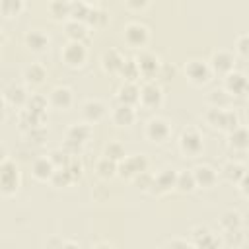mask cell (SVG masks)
I'll use <instances>...</instances> for the list:
<instances>
[{"label": "cell", "instance_id": "cell-1", "mask_svg": "<svg viewBox=\"0 0 249 249\" xmlns=\"http://www.w3.org/2000/svg\"><path fill=\"white\" fill-rule=\"evenodd\" d=\"M202 119L210 128L222 130V132H230L235 126H239V115L230 107L222 109V107H210L208 105V109L204 111Z\"/></svg>", "mask_w": 249, "mask_h": 249}, {"label": "cell", "instance_id": "cell-2", "mask_svg": "<svg viewBox=\"0 0 249 249\" xmlns=\"http://www.w3.org/2000/svg\"><path fill=\"white\" fill-rule=\"evenodd\" d=\"M179 150L185 158H196L202 154L204 148V136L196 126H187L183 128V132L179 134Z\"/></svg>", "mask_w": 249, "mask_h": 249}, {"label": "cell", "instance_id": "cell-3", "mask_svg": "<svg viewBox=\"0 0 249 249\" xmlns=\"http://www.w3.org/2000/svg\"><path fill=\"white\" fill-rule=\"evenodd\" d=\"M163 103V91L161 86L156 84L154 80H146L140 88H138V105L146 111H154L160 109Z\"/></svg>", "mask_w": 249, "mask_h": 249}, {"label": "cell", "instance_id": "cell-4", "mask_svg": "<svg viewBox=\"0 0 249 249\" xmlns=\"http://www.w3.org/2000/svg\"><path fill=\"white\" fill-rule=\"evenodd\" d=\"M19 189V169L8 158L0 163V196H14Z\"/></svg>", "mask_w": 249, "mask_h": 249}, {"label": "cell", "instance_id": "cell-5", "mask_svg": "<svg viewBox=\"0 0 249 249\" xmlns=\"http://www.w3.org/2000/svg\"><path fill=\"white\" fill-rule=\"evenodd\" d=\"M60 60L68 68H74V70L82 68L88 60V49H86L84 41H68L60 49Z\"/></svg>", "mask_w": 249, "mask_h": 249}, {"label": "cell", "instance_id": "cell-6", "mask_svg": "<svg viewBox=\"0 0 249 249\" xmlns=\"http://www.w3.org/2000/svg\"><path fill=\"white\" fill-rule=\"evenodd\" d=\"M171 123L165 119V117H152L148 119L146 123V128H144V134L150 142L154 144H165L169 138H171Z\"/></svg>", "mask_w": 249, "mask_h": 249}, {"label": "cell", "instance_id": "cell-7", "mask_svg": "<svg viewBox=\"0 0 249 249\" xmlns=\"http://www.w3.org/2000/svg\"><path fill=\"white\" fill-rule=\"evenodd\" d=\"M123 37L128 47L142 51L150 43V29H148V25H144L140 21H128L123 27Z\"/></svg>", "mask_w": 249, "mask_h": 249}, {"label": "cell", "instance_id": "cell-8", "mask_svg": "<svg viewBox=\"0 0 249 249\" xmlns=\"http://www.w3.org/2000/svg\"><path fill=\"white\" fill-rule=\"evenodd\" d=\"M183 72H185V78L193 84V86H204L210 82L212 78V70L208 66L206 60H200V58H191L185 62L183 66Z\"/></svg>", "mask_w": 249, "mask_h": 249}, {"label": "cell", "instance_id": "cell-9", "mask_svg": "<svg viewBox=\"0 0 249 249\" xmlns=\"http://www.w3.org/2000/svg\"><path fill=\"white\" fill-rule=\"evenodd\" d=\"M144 169H148V158L144 154L124 156L121 161H117V175L126 181H130L136 173H140Z\"/></svg>", "mask_w": 249, "mask_h": 249}, {"label": "cell", "instance_id": "cell-10", "mask_svg": "<svg viewBox=\"0 0 249 249\" xmlns=\"http://www.w3.org/2000/svg\"><path fill=\"white\" fill-rule=\"evenodd\" d=\"M235 62H237V56L231 51L220 49V51H214L212 53V56L208 60V66H210L212 74L224 78L226 74H230L231 70H235Z\"/></svg>", "mask_w": 249, "mask_h": 249}, {"label": "cell", "instance_id": "cell-11", "mask_svg": "<svg viewBox=\"0 0 249 249\" xmlns=\"http://www.w3.org/2000/svg\"><path fill=\"white\" fill-rule=\"evenodd\" d=\"M134 60H136V66H138L140 78H144V80H156V78H158V72H160L161 60H160L154 53H150V51H144V49H142V51L134 56Z\"/></svg>", "mask_w": 249, "mask_h": 249}, {"label": "cell", "instance_id": "cell-12", "mask_svg": "<svg viewBox=\"0 0 249 249\" xmlns=\"http://www.w3.org/2000/svg\"><path fill=\"white\" fill-rule=\"evenodd\" d=\"M175 169H161L158 175H154L152 179V187H150V195L154 196H165L169 193L175 191Z\"/></svg>", "mask_w": 249, "mask_h": 249}, {"label": "cell", "instance_id": "cell-13", "mask_svg": "<svg viewBox=\"0 0 249 249\" xmlns=\"http://www.w3.org/2000/svg\"><path fill=\"white\" fill-rule=\"evenodd\" d=\"M107 105H105V101H101V99H86L84 103H82V121L84 123H88V124H97V123H101L105 117H107Z\"/></svg>", "mask_w": 249, "mask_h": 249}, {"label": "cell", "instance_id": "cell-14", "mask_svg": "<svg viewBox=\"0 0 249 249\" xmlns=\"http://www.w3.org/2000/svg\"><path fill=\"white\" fill-rule=\"evenodd\" d=\"M47 101H49V107H53L56 111H70L72 105H74V91L66 86L53 88Z\"/></svg>", "mask_w": 249, "mask_h": 249}, {"label": "cell", "instance_id": "cell-15", "mask_svg": "<svg viewBox=\"0 0 249 249\" xmlns=\"http://www.w3.org/2000/svg\"><path fill=\"white\" fill-rule=\"evenodd\" d=\"M224 89L231 95V97H243L249 89V82L245 78V74L231 70L230 74L224 76Z\"/></svg>", "mask_w": 249, "mask_h": 249}, {"label": "cell", "instance_id": "cell-16", "mask_svg": "<svg viewBox=\"0 0 249 249\" xmlns=\"http://www.w3.org/2000/svg\"><path fill=\"white\" fill-rule=\"evenodd\" d=\"M23 43L25 47L35 53V54H45L51 47V39L45 31H39V29H29L25 35H23Z\"/></svg>", "mask_w": 249, "mask_h": 249}, {"label": "cell", "instance_id": "cell-17", "mask_svg": "<svg viewBox=\"0 0 249 249\" xmlns=\"http://www.w3.org/2000/svg\"><path fill=\"white\" fill-rule=\"evenodd\" d=\"M53 173H54V163L51 161L49 156H41V158L33 160V163H31V175H33L35 181L49 183L51 177H53Z\"/></svg>", "mask_w": 249, "mask_h": 249}, {"label": "cell", "instance_id": "cell-18", "mask_svg": "<svg viewBox=\"0 0 249 249\" xmlns=\"http://www.w3.org/2000/svg\"><path fill=\"white\" fill-rule=\"evenodd\" d=\"M196 189H212L218 183V171L212 165H196L193 169Z\"/></svg>", "mask_w": 249, "mask_h": 249}, {"label": "cell", "instance_id": "cell-19", "mask_svg": "<svg viewBox=\"0 0 249 249\" xmlns=\"http://www.w3.org/2000/svg\"><path fill=\"white\" fill-rule=\"evenodd\" d=\"M111 121H113L115 126H132L136 123V109H134V105L119 103L111 111Z\"/></svg>", "mask_w": 249, "mask_h": 249}, {"label": "cell", "instance_id": "cell-20", "mask_svg": "<svg viewBox=\"0 0 249 249\" xmlns=\"http://www.w3.org/2000/svg\"><path fill=\"white\" fill-rule=\"evenodd\" d=\"M91 134H93V126L84 123V121L82 123H74V124H70L66 128V140L74 142V144H80V146H84L91 138Z\"/></svg>", "mask_w": 249, "mask_h": 249}, {"label": "cell", "instance_id": "cell-21", "mask_svg": "<svg viewBox=\"0 0 249 249\" xmlns=\"http://www.w3.org/2000/svg\"><path fill=\"white\" fill-rule=\"evenodd\" d=\"M123 60H124V56L117 49H107L101 54V70L109 76H115V74H119V70L123 66Z\"/></svg>", "mask_w": 249, "mask_h": 249}, {"label": "cell", "instance_id": "cell-22", "mask_svg": "<svg viewBox=\"0 0 249 249\" xmlns=\"http://www.w3.org/2000/svg\"><path fill=\"white\" fill-rule=\"evenodd\" d=\"M21 78H23L25 86L37 88V86H41L47 80V68L43 64H39V62H33V64H29V66L23 68Z\"/></svg>", "mask_w": 249, "mask_h": 249}, {"label": "cell", "instance_id": "cell-23", "mask_svg": "<svg viewBox=\"0 0 249 249\" xmlns=\"http://www.w3.org/2000/svg\"><path fill=\"white\" fill-rule=\"evenodd\" d=\"M193 235V247H202V249H210V247H218L220 239L208 230V228H193L191 231Z\"/></svg>", "mask_w": 249, "mask_h": 249}, {"label": "cell", "instance_id": "cell-24", "mask_svg": "<svg viewBox=\"0 0 249 249\" xmlns=\"http://www.w3.org/2000/svg\"><path fill=\"white\" fill-rule=\"evenodd\" d=\"M249 146V134L245 126H235L233 130L228 132V148L233 152H245Z\"/></svg>", "mask_w": 249, "mask_h": 249}, {"label": "cell", "instance_id": "cell-25", "mask_svg": "<svg viewBox=\"0 0 249 249\" xmlns=\"http://www.w3.org/2000/svg\"><path fill=\"white\" fill-rule=\"evenodd\" d=\"M64 33L68 37V41H84L89 33V27L84 21H76V19H66L64 21Z\"/></svg>", "mask_w": 249, "mask_h": 249}, {"label": "cell", "instance_id": "cell-26", "mask_svg": "<svg viewBox=\"0 0 249 249\" xmlns=\"http://www.w3.org/2000/svg\"><path fill=\"white\" fill-rule=\"evenodd\" d=\"M117 101L124 105H138V86L136 82H124L117 89Z\"/></svg>", "mask_w": 249, "mask_h": 249}, {"label": "cell", "instance_id": "cell-27", "mask_svg": "<svg viewBox=\"0 0 249 249\" xmlns=\"http://www.w3.org/2000/svg\"><path fill=\"white\" fill-rule=\"evenodd\" d=\"M196 189V183H195V177H193V169H179L177 175H175V191L183 193V195H189Z\"/></svg>", "mask_w": 249, "mask_h": 249}, {"label": "cell", "instance_id": "cell-28", "mask_svg": "<svg viewBox=\"0 0 249 249\" xmlns=\"http://www.w3.org/2000/svg\"><path fill=\"white\" fill-rule=\"evenodd\" d=\"M4 99H6V103H10V105H16V107H23L25 105V101H27V93H25V88L23 86H16V84H12V86H8L6 89H4Z\"/></svg>", "mask_w": 249, "mask_h": 249}, {"label": "cell", "instance_id": "cell-29", "mask_svg": "<svg viewBox=\"0 0 249 249\" xmlns=\"http://www.w3.org/2000/svg\"><path fill=\"white\" fill-rule=\"evenodd\" d=\"M70 4L72 0H51L49 2V14L54 21H66L70 19Z\"/></svg>", "mask_w": 249, "mask_h": 249}, {"label": "cell", "instance_id": "cell-30", "mask_svg": "<svg viewBox=\"0 0 249 249\" xmlns=\"http://www.w3.org/2000/svg\"><path fill=\"white\" fill-rule=\"evenodd\" d=\"M222 175L228 183L235 185L243 175H247V167H245V163H239V161H228L222 167Z\"/></svg>", "mask_w": 249, "mask_h": 249}, {"label": "cell", "instance_id": "cell-31", "mask_svg": "<svg viewBox=\"0 0 249 249\" xmlns=\"http://www.w3.org/2000/svg\"><path fill=\"white\" fill-rule=\"evenodd\" d=\"M241 214L237 210H226L222 212V216L218 218V226L222 231H233V230H239L241 228Z\"/></svg>", "mask_w": 249, "mask_h": 249}, {"label": "cell", "instance_id": "cell-32", "mask_svg": "<svg viewBox=\"0 0 249 249\" xmlns=\"http://www.w3.org/2000/svg\"><path fill=\"white\" fill-rule=\"evenodd\" d=\"M23 8H25L23 0H0V16L6 19H14L21 16Z\"/></svg>", "mask_w": 249, "mask_h": 249}, {"label": "cell", "instance_id": "cell-33", "mask_svg": "<svg viewBox=\"0 0 249 249\" xmlns=\"http://www.w3.org/2000/svg\"><path fill=\"white\" fill-rule=\"evenodd\" d=\"M95 173H97L99 179L109 181L111 177L117 175V161H113V160H109V158H105V156L99 158L97 163H95Z\"/></svg>", "mask_w": 249, "mask_h": 249}, {"label": "cell", "instance_id": "cell-34", "mask_svg": "<svg viewBox=\"0 0 249 249\" xmlns=\"http://www.w3.org/2000/svg\"><path fill=\"white\" fill-rule=\"evenodd\" d=\"M231 95L224 89V88H220V89H212V91H208V95H206V103L210 105V107H230L231 105Z\"/></svg>", "mask_w": 249, "mask_h": 249}, {"label": "cell", "instance_id": "cell-35", "mask_svg": "<svg viewBox=\"0 0 249 249\" xmlns=\"http://www.w3.org/2000/svg\"><path fill=\"white\" fill-rule=\"evenodd\" d=\"M107 21H109V14L105 10H101V8L91 6V10H89V14L86 18V25L93 27V29H101V27L107 25Z\"/></svg>", "mask_w": 249, "mask_h": 249}, {"label": "cell", "instance_id": "cell-36", "mask_svg": "<svg viewBox=\"0 0 249 249\" xmlns=\"http://www.w3.org/2000/svg\"><path fill=\"white\" fill-rule=\"evenodd\" d=\"M47 107H49L47 97H43L39 93L29 95L27 101H25V109L31 111V113H35V115H41V117H47Z\"/></svg>", "mask_w": 249, "mask_h": 249}, {"label": "cell", "instance_id": "cell-37", "mask_svg": "<svg viewBox=\"0 0 249 249\" xmlns=\"http://www.w3.org/2000/svg\"><path fill=\"white\" fill-rule=\"evenodd\" d=\"M89 10H91L89 2H86V0H72V4H70V19L86 23V18H88Z\"/></svg>", "mask_w": 249, "mask_h": 249}, {"label": "cell", "instance_id": "cell-38", "mask_svg": "<svg viewBox=\"0 0 249 249\" xmlns=\"http://www.w3.org/2000/svg\"><path fill=\"white\" fill-rule=\"evenodd\" d=\"M119 76H121L124 82H136V80H140V72H138L136 60H134V58H124V60H123V66H121V70H119Z\"/></svg>", "mask_w": 249, "mask_h": 249}, {"label": "cell", "instance_id": "cell-39", "mask_svg": "<svg viewBox=\"0 0 249 249\" xmlns=\"http://www.w3.org/2000/svg\"><path fill=\"white\" fill-rule=\"evenodd\" d=\"M49 183H51L53 187H56V189H62V187L72 185L74 179H72V175L68 173L66 167H54V173H53V177H51Z\"/></svg>", "mask_w": 249, "mask_h": 249}, {"label": "cell", "instance_id": "cell-40", "mask_svg": "<svg viewBox=\"0 0 249 249\" xmlns=\"http://www.w3.org/2000/svg\"><path fill=\"white\" fill-rule=\"evenodd\" d=\"M233 54L239 58H247L249 56V35L247 33H239L235 37V45H233Z\"/></svg>", "mask_w": 249, "mask_h": 249}, {"label": "cell", "instance_id": "cell-41", "mask_svg": "<svg viewBox=\"0 0 249 249\" xmlns=\"http://www.w3.org/2000/svg\"><path fill=\"white\" fill-rule=\"evenodd\" d=\"M103 156L113 160V161H121L126 156V152H124V146L121 142H109L105 146V150H103Z\"/></svg>", "mask_w": 249, "mask_h": 249}, {"label": "cell", "instance_id": "cell-42", "mask_svg": "<svg viewBox=\"0 0 249 249\" xmlns=\"http://www.w3.org/2000/svg\"><path fill=\"white\" fill-rule=\"evenodd\" d=\"M152 179H154V175H152L148 169H144V171L136 173V175H134L130 181L136 185V189H138V191L148 193V191H150V187H152Z\"/></svg>", "mask_w": 249, "mask_h": 249}, {"label": "cell", "instance_id": "cell-43", "mask_svg": "<svg viewBox=\"0 0 249 249\" xmlns=\"http://www.w3.org/2000/svg\"><path fill=\"white\" fill-rule=\"evenodd\" d=\"M47 138V128L45 126H31L25 128V140L29 144H43V140Z\"/></svg>", "mask_w": 249, "mask_h": 249}, {"label": "cell", "instance_id": "cell-44", "mask_svg": "<svg viewBox=\"0 0 249 249\" xmlns=\"http://www.w3.org/2000/svg\"><path fill=\"white\" fill-rule=\"evenodd\" d=\"M49 158H51V161L54 163V167H66L72 156L60 148V150H53V152L49 154Z\"/></svg>", "mask_w": 249, "mask_h": 249}, {"label": "cell", "instance_id": "cell-45", "mask_svg": "<svg viewBox=\"0 0 249 249\" xmlns=\"http://www.w3.org/2000/svg\"><path fill=\"white\" fill-rule=\"evenodd\" d=\"M66 169H68V173L72 175L74 183H76V181L82 177V173H84V165H82V161H80V158H78V156H72V158H70V161H68Z\"/></svg>", "mask_w": 249, "mask_h": 249}, {"label": "cell", "instance_id": "cell-46", "mask_svg": "<svg viewBox=\"0 0 249 249\" xmlns=\"http://www.w3.org/2000/svg\"><path fill=\"white\" fill-rule=\"evenodd\" d=\"M175 72H177V68H175L173 64L161 62V66H160V72H158V78H160L161 82H169V80L175 76Z\"/></svg>", "mask_w": 249, "mask_h": 249}, {"label": "cell", "instance_id": "cell-47", "mask_svg": "<svg viewBox=\"0 0 249 249\" xmlns=\"http://www.w3.org/2000/svg\"><path fill=\"white\" fill-rule=\"evenodd\" d=\"M224 235H226V243L231 247H239L241 243H243V233L239 231V230H233V231H224Z\"/></svg>", "mask_w": 249, "mask_h": 249}, {"label": "cell", "instance_id": "cell-48", "mask_svg": "<svg viewBox=\"0 0 249 249\" xmlns=\"http://www.w3.org/2000/svg\"><path fill=\"white\" fill-rule=\"evenodd\" d=\"M124 8L130 10V12H144L150 4V0H123Z\"/></svg>", "mask_w": 249, "mask_h": 249}, {"label": "cell", "instance_id": "cell-49", "mask_svg": "<svg viewBox=\"0 0 249 249\" xmlns=\"http://www.w3.org/2000/svg\"><path fill=\"white\" fill-rule=\"evenodd\" d=\"M247 185H249V177H247V175H243V177L235 183V187H237V191L241 193V196H243V198H247V196H249V193H247Z\"/></svg>", "mask_w": 249, "mask_h": 249}, {"label": "cell", "instance_id": "cell-50", "mask_svg": "<svg viewBox=\"0 0 249 249\" xmlns=\"http://www.w3.org/2000/svg\"><path fill=\"white\" fill-rule=\"evenodd\" d=\"M167 247H193L191 239H171L167 241Z\"/></svg>", "mask_w": 249, "mask_h": 249}, {"label": "cell", "instance_id": "cell-51", "mask_svg": "<svg viewBox=\"0 0 249 249\" xmlns=\"http://www.w3.org/2000/svg\"><path fill=\"white\" fill-rule=\"evenodd\" d=\"M107 195H109V193H107V189H105V187H97V189H95V193H93V198L103 200Z\"/></svg>", "mask_w": 249, "mask_h": 249}, {"label": "cell", "instance_id": "cell-52", "mask_svg": "<svg viewBox=\"0 0 249 249\" xmlns=\"http://www.w3.org/2000/svg\"><path fill=\"white\" fill-rule=\"evenodd\" d=\"M6 160H8V150H6V148L0 144V163H4Z\"/></svg>", "mask_w": 249, "mask_h": 249}, {"label": "cell", "instance_id": "cell-53", "mask_svg": "<svg viewBox=\"0 0 249 249\" xmlns=\"http://www.w3.org/2000/svg\"><path fill=\"white\" fill-rule=\"evenodd\" d=\"M4 111H6V99H4V95L0 93V117H4Z\"/></svg>", "mask_w": 249, "mask_h": 249}, {"label": "cell", "instance_id": "cell-54", "mask_svg": "<svg viewBox=\"0 0 249 249\" xmlns=\"http://www.w3.org/2000/svg\"><path fill=\"white\" fill-rule=\"evenodd\" d=\"M4 45V33H2V29H0V47Z\"/></svg>", "mask_w": 249, "mask_h": 249}, {"label": "cell", "instance_id": "cell-55", "mask_svg": "<svg viewBox=\"0 0 249 249\" xmlns=\"http://www.w3.org/2000/svg\"><path fill=\"white\" fill-rule=\"evenodd\" d=\"M86 2H95V0H86Z\"/></svg>", "mask_w": 249, "mask_h": 249}]
</instances>
